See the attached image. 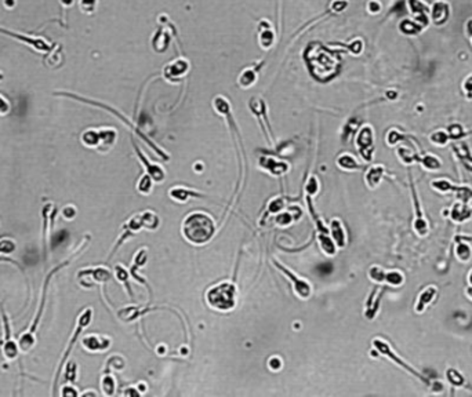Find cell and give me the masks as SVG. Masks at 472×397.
<instances>
[{
  "label": "cell",
  "instance_id": "1",
  "mask_svg": "<svg viewBox=\"0 0 472 397\" xmlns=\"http://www.w3.org/2000/svg\"><path fill=\"white\" fill-rule=\"evenodd\" d=\"M216 233V223L206 212H192L182 222V235L192 244H205Z\"/></svg>",
  "mask_w": 472,
  "mask_h": 397
},
{
  "label": "cell",
  "instance_id": "2",
  "mask_svg": "<svg viewBox=\"0 0 472 397\" xmlns=\"http://www.w3.org/2000/svg\"><path fill=\"white\" fill-rule=\"evenodd\" d=\"M236 291L235 284L230 281H224L220 284L211 287L206 294V301L211 308L217 310H231L236 305Z\"/></svg>",
  "mask_w": 472,
  "mask_h": 397
},
{
  "label": "cell",
  "instance_id": "3",
  "mask_svg": "<svg viewBox=\"0 0 472 397\" xmlns=\"http://www.w3.org/2000/svg\"><path fill=\"white\" fill-rule=\"evenodd\" d=\"M373 347L376 349V352L381 356H384L388 360H391L392 363H395L397 367H400L402 370H404L406 372H409L410 375H413L414 378H417L418 381H421L422 384H425L427 386H431V381L428 378H425L424 375H422L421 372L417 371L416 368H413V367L410 366L409 363L403 360L402 357H399L397 353L390 346V343L384 339H381V338H374L373 339Z\"/></svg>",
  "mask_w": 472,
  "mask_h": 397
},
{
  "label": "cell",
  "instance_id": "4",
  "mask_svg": "<svg viewBox=\"0 0 472 397\" xmlns=\"http://www.w3.org/2000/svg\"><path fill=\"white\" fill-rule=\"evenodd\" d=\"M91 319H93V309H91V308H86V309L83 310V312L80 313L79 319H78V326H76V330H75L74 335L71 336V341H69L68 347H67L65 353H64V356H62L61 361H60V366H58V370H57L56 381H54V388L58 385V379H60V377H61L62 368H64V366H65V361H67L69 353H71V350H72V347H74V343L76 342V339L79 338V335H80L81 331L86 329L87 326L91 323Z\"/></svg>",
  "mask_w": 472,
  "mask_h": 397
},
{
  "label": "cell",
  "instance_id": "5",
  "mask_svg": "<svg viewBox=\"0 0 472 397\" xmlns=\"http://www.w3.org/2000/svg\"><path fill=\"white\" fill-rule=\"evenodd\" d=\"M432 189L436 192L442 193V195H447V193H453L454 198L463 201V203H470V200L472 198V189L468 186H459L452 184L450 181L447 180H434L431 182Z\"/></svg>",
  "mask_w": 472,
  "mask_h": 397
},
{
  "label": "cell",
  "instance_id": "6",
  "mask_svg": "<svg viewBox=\"0 0 472 397\" xmlns=\"http://www.w3.org/2000/svg\"><path fill=\"white\" fill-rule=\"evenodd\" d=\"M111 279V272L106 267H88L78 272V281L84 288H91L94 284H102Z\"/></svg>",
  "mask_w": 472,
  "mask_h": 397
},
{
  "label": "cell",
  "instance_id": "7",
  "mask_svg": "<svg viewBox=\"0 0 472 397\" xmlns=\"http://www.w3.org/2000/svg\"><path fill=\"white\" fill-rule=\"evenodd\" d=\"M410 184H411V196H413V207H414V219H413V229L416 232L417 236L420 237H425L429 233V223L428 219L425 217L424 211L421 208V203L418 200L417 196V191L413 184V180L410 178Z\"/></svg>",
  "mask_w": 472,
  "mask_h": 397
},
{
  "label": "cell",
  "instance_id": "8",
  "mask_svg": "<svg viewBox=\"0 0 472 397\" xmlns=\"http://www.w3.org/2000/svg\"><path fill=\"white\" fill-rule=\"evenodd\" d=\"M273 264H275V266L279 269L280 272H283L287 276V279L293 281V290H294V294L297 295L298 298H301V299H308L311 297V294H312V287L311 284L304 279H298L297 276L292 272V270H289L287 267H285L280 262L278 261H273Z\"/></svg>",
  "mask_w": 472,
  "mask_h": 397
},
{
  "label": "cell",
  "instance_id": "9",
  "mask_svg": "<svg viewBox=\"0 0 472 397\" xmlns=\"http://www.w3.org/2000/svg\"><path fill=\"white\" fill-rule=\"evenodd\" d=\"M356 146L363 160H372L373 150H374V136H373V130L370 126H365L359 131V135L356 138Z\"/></svg>",
  "mask_w": 472,
  "mask_h": 397
},
{
  "label": "cell",
  "instance_id": "10",
  "mask_svg": "<svg viewBox=\"0 0 472 397\" xmlns=\"http://www.w3.org/2000/svg\"><path fill=\"white\" fill-rule=\"evenodd\" d=\"M1 315H3V322H4V339H3V343H1V354H3V357L7 360V361H14V360L18 357L19 354V346L18 343H15V342L12 341L11 338V330H10V326H8V319H7L6 313H4V310H1Z\"/></svg>",
  "mask_w": 472,
  "mask_h": 397
},
{
  "label": "cell",
  "instance_id": "11",
  "mask_svg": "<svg viewBox=\"0 0 472 397\" xmlns=\"http://www.w3.org/2000/svg\"><path fill=\"white\" fill-rule=\"evenodd\" d=\"M81 345L86 349L87 352H105L108 347L111 346V338H108L105 335L99 334H88L83 338Z\"/></svg>",
  "mask_w": 472,
  "mask_h": 397
},
{
  "label": "cell",
  "instance_id": "12",
  "mask_svg": "<svg viewBox=\"0 0 472 397\" xmlns=\"http://www.w3.org/2000/svg\"><path fill=\"white\" fill-rule=\"evenodd\" d=\"M436 295H438V287H436V285L431 284L424 287L421 291H420V294H418V297H417L416 306H414L416 313H424L429 305L434 302Z\"/></svg>",
  "mask_w": 472,
  "mask_h": 397
},
{
  "label": "cell",
  "instance_id": "13",
  "mask_svg": "<svg viewBox=\"0 0 472 397\" xmlns=\"http://www.w3.org/2000/svg\"><path fill=\"white\" fill-rule=\"evenodd\" d=\"M42 217H43V250L44 258L47 260V247H49V237L50 230H51V219L56 217V205L53 203H47L42 210Z\"/></svg>",
  "mask_w": 472,
  "mask_h": 397
},
{
  "label": "cell",
  "instance_id": "14",
  "mask_svg": "<svg viewBox=\"0 0 472 397\" xmlns=\"http://www.w3.org/2000/svg\"><path fill=\"white\" fill-rule=\"evenodd\" d=\"M472 217V208L468 207V203H463L457 200L453 205H452V210H450V218L452 221L457 223H463L468 221Z\"/></svg>",
  "mask_w": 472,
  "mask_h": 397
},
{
  "label": "cell",
  "instance_id": "15",
  "mask_svg": "<svg viewBox=\"0 0 472 397\" xmlns=\"http://www.w3.org/2000/svg\"><path fill=\"white\" fill-rule=\"evenodd\" d=\"M450 8H449V4H447L446 1H443V0H438V1H435L434 4H432V8H431V18L434 21L436 25H441L445 24L449 17H450V11H449Z\"/></svg>",
  "mask_w": 472,
  "mask_h": 397
},
{
  "label": "cell",
  "instance_id": "16",
  "mask_svg": "<svg viewBox=\"0 0 472 397\" xmlns=\"http://www.w3.org/2000/svg\"><path fill=\"white\" fill-rule=\"evenodd\" d=\"M384 174H385V168L381 166V164H376V166H372V167L367 170L366 175H365V182H366L367 188H370V189H376V188H379V185L381 184V181L384 178Z\"/></svg>",
  "mask_w": 472,
  "mask_h": 397
},
{
  "label": "cell",
  "instance_id": "17",
  "mask_svg": "<svg viewBox=\"0 0 472 397\" xmlns=\"http://www.w3.org/2000/svg\"><path fill=\"white\" fill-rule=\"evenodd\" d=\"M330 236L333 237L335 246H338L340 248H344L347 246V233H345L341 221L337 218H334L330 223Z\"/></svg>",
  "mask_w": 472,
  "mask_h": 397
},
{
  "label": "cell",
  "instance_id": "18",
  "mask_svg": "<svg viewBox=\"0 0 472 397\" xmlns=\"http://www.w3.org/2000/svg\"><path fill=\"white\" fill-rule=\"evenodd\" d=\"M260 166L265 168L268 173L272 174V175H283L289 171V166L286 163H280V161L273 160L269 157H261Z\"/></svg>",
  "mask_w": 472,
  "mask_h": 397
},
{
  "label": "cell",
  "instance_id": "19",
  "mask_svg": "<svg viewBox=\"0 0 472 397\" xmlns=\"http://www.w3.org/2000/svg\"><path fill=\"white\" fill-rule=\"evenodd\" d=\"M454 254L457 257V260L463 264L470 262L472 258V247L470 242L463 240V239H457L456 237V247H454Z\"/></svg>",
  "mask_w": 472,
  "mask_h": 397
},
{
  "label": "cell",
  "instance_id": "20",
  "mask_svg": "<svg viewBox=\"0 0 472 397\" xmlns=\"http://www.w3.org/2000/svg\"><path fill=\"white\" fill-rule=\"evenodd\" d=\"M381 295H383V290H381V291L374 290V291L372 292L370 298L367 299L365 316H366V319H369V320H373V319L376 317V315H377L380 308V302H381Z\"/></svg>",
  "mask_w": 472,
  "mask_h": 397
},
{
  "label": "cell",
  "instance_id": "21",
  "mask_svg": "<svg viewBox=\"0 0 472 397\" xmlns=\"http://www.w3.org/2000/svg\"><path fill=\"white\" fill-rule=\"evenodd\" d=\"M138 156H140V159H141L144 164H145V168H147L149 175L152 177V180L156 181V182H163V181H164V177H166L164 170H163L160 166H157V164H151V163L145 159V156H144L143 153L138 152Z\"/></svg>",
  "mask_w": 472,
  "mask_h": 397
},
{
  "label": "cell",
  "instance_id": "22",
  "mask_svg": "<svg viewBox=\"0 0 472 397\" xmlns=\"http://www.w3.org/2000/svg\"><path fill=\"white\" fill-rule=\"evenodd\" d=\"M14 250H15V243L10 240V239H3V240H0V262L1 261H6V262H12L14 265H17L19 269H22L21 265H18V262H15V261H12L10 257H7L8 254H11L14 253Z\"/></svg>",
  "mask_w": 472,
  "mask_h": 397
},
{
  "label": "cell",
  "instance_id": "23",
  "mask_svg": "<svg viewBox=\"0 0 472 397\" xmlns=\"http://www.w3.org/2000/svg\"><path fill=\"white\" fill-rule=\"evenodd\" d=\"M396 155L399 157V160L402 161L406 166H410L413 163H418L420 161V155H417L414 150H411L410 148L406 146H399L396 149Z\"/></svg>",
  "mask_w": 472,
  "mask_h": 397
},
{
  "label": "cell",
  "instance_id": "24",
  "mask_svg": "<svg viewBox=\"0 0 472 397\" xmlns=\"http://www.w3.org/2000/svg\"><path fill=\"white\" fill-rule=\"evenodd\" d=\"M143 228L148 230L157 229V226L160 225V218L156 215L154 211H145L143 214H140Z\"/></svg>",
  "mask_w": 472,
  "mask_h": 397
},
{
  "label": "cell",
  "instance_id": "25",
  "mask_svg": "<svg viewBox=\"0 0 472 397\" xmlns=\"http://www.w3.org/2000/svg\"><path fill=\"white\" fill-rule=\"evenodd\" d=\"M168 195H170L175 201H180V203H185L186 200L191 198V196H196V198H200V196H202L200 193L192 192V191H189V189L180 188V186H175L174 189H171V191L168 192Z\"/></svg>",
  "mask_w": 472,
  "mask_h": 397
},
{
  "label": "cell",
  "instance_id": "26",
  "mask_svg": "<svg viewBox=\"0 0 472 397\" xmlns=\"http://www.w3.org/2000/svg\"><path fill=\"white\" fill-rule=\"evenodd\" d=\"M404 274L400 270H388V272H385V277H384V284L387 285H391V287H400V285L404 284Z\"/></svg>",
  "mask_w": 472,
  "mask_h": 397
},
{
  "label": "cell",
  "instance_id": "27",
  "mask_svg": "<svg viewBox=\"0 0 472 397\" xmlns=\"http://www.w3.org/2000/svg\"><path fill=\"white\" fill-rule=\"evenodd\" d=\"M337 164H338V167L345 170V171H356V170H359L360 168L359 163L356 161L354 156H351L349 153L340 156V157L337 159Z\"/></svg>",
  "mask_w": 472,
  "mask_h": 397
},
{
  "label": "cell",
  "instance_id": "28",
  "mask_svg": "<svg viewBox=\"0 0 472 397\" xmlns=\"http://www.w3.org/2000/svg\"><path fill=\"white\" fill-rule=\"evenodd\" d=\"M418 163H421L422 167L425 168V170H428V171H438L439 168L442 167V160H439L438 157L432 153H427V155L420 156V161Z\"/></svg>",
  "mask_w": 472,
  "mask_h": 397
},
{
  "label": "cell",
  "instance_id": "29",
  "mask_svg": "<svg viewBox=\"0 0 472 397\" xmlns=\"http://www.w3.org/2000/svg\"><path fill=\"white\" fill-rule=\"evenodd\" d=\"M446 379L449 381V384L454 386V388H463L464 385H467L466 378L463 377V374L457 371L456 368H447L446 370Z\"/></svg>",
  "mask_w": 472,
  "mask_h": 397
},
{
  "label": "cell",
  "instance_id": "30",
  "mask_svg": "<svg viewBox=\"0 0 472 397\" xmlns=\"http://www.w3.org/2000/svg\"><path fill=\"white\" fill-rule=\"evenodd\" d=\"M450 139H452V138L449 135V132L443 130L435 131V132H432L431 136H429V141L434 143V145H438V146H445Z\"/></svg>",
  "mask_w": 472,
  "mask_h": 397
},
{
  "label": "cell",
  "instance_id": "31",
  "mask_svg": "<svg viewBox=\"0 0 472 397\" xmlns=\"http://www.w3.org/2000/svg\"><path fill=\"white\" fill-rule=\"evenodd\" d=\"M115 386H116V382H115V379L112 375H104L102 379H101V388H102V392H104V395L106 396H112L113 393H115Z\"/></svg>",
  "mask_w": 472,
  "mask_h": 397
},
{
  "label": "cell",
  "instance_id": "32",
  "mask_svg": "<svg viewBox=\"0 0 472 397\" xmlns=\"http://www.w3.org/2000/svg\"><path fill=\"white\" fill-rule=\"evenodd\" d=\"M137 189H138V192L143 193V195H149L152 192V177L149 174L141 177L140 181H138V184H137Z\"/></svg>",
  "mask_w": 472,
  "mask_h": 397
},
{
  "label": "cell",
  "instance_id": "33",
  "mask_svg": "<svg viewBox=\"0 0 472 397\" xmlns=\"http://www.w3.org/2000/svg\"><path fill=\"white\" fill-rule=\"evenodd\" d=\"M115 276H116V279H118L120 283H123V284L126 285L129 295L133 297V292H131L130 290V284H129V273H127V270H126L122 265H118V266L115 267Z\"/></svg>",
  "mask_w": 472,
  "mask_h": 397
},
{
  "label": "cell",
  "instance_id": "34",
  "mask_svg": "<svg viewBox=\"0 0 472 397\" xmlns=\"http://www.w3.org/2000/svg\"><path fill=\"white\" fill-rule=\"evenodd\" d=\"M369 277L373 280L374 283L377 284H384V277H385V270L380 266H373L369 270Z\"/></svg>",
  "mask_w": 472,
  "mask_h": 397
},
{
  "label": "cell",
  "instance_id": "35",
  "mask_svg": "<svg viewBox=\"0 0 472 397\" xmlns=\"http://www.w3.org/2000/svg\"><path fill=\"white\" fill-rule=\"evenodd\" d=\"M305 191H307V196H315L319 191V181H317L316 177H311L308 182H307V185H305Z\"/></svg>",
  "mask_w": 472,
  "mask_h": 397
},
{
  "label": "cell",
  "instance_id": "36",
  "mask_svg": "<svg viewBox=\"0 0 472 397\" xmlns=\"http://www.w3.org/2000/svg\"><path fill=\"white\" fill-rule=\"evenodd\" d=\"M402 139H403V135L396 130H391L388 132V135H387V142H388V145H391V146L397 145Z\"/></svg>",
  "mask_w": 472,
  "mask_h": 397
},
{
  "label": "cell",
  "instance_id": "37",
  "mask_svg": "<svg viewBox=\"0 0 472 397\" xmlns=\"http://www.w3.org/2000/svg\"><path fill=\"white\" fill-rule=\"evenodd\" d=\"M76 370H78L76 364H75V363H71V364L67 367V370H65V375H67L65 378L74 382L75 379H76Z\"/></svg>",
  "mask_w": 472,
  "mask_h": 397
},
{
  "label": "cell",
  "instance_id": "38",
  "mask_svg": "<svg viewBox=\"0 0 472 397\" xmlns=\"http://www.w3.org/2000/svg\"><path fill=\"white\" fill-rule=\"evenodd\" d=\"M282 208H283V200L282 198H275L273 201H271L268 211L269 212H279Z\"/></svg>",
  "mask_w": 472,
  "mask_h": 397
},
{
  "label": "cell",
  "instance_id": "39",
  "mask_svg": "<svg viewBox=\"0 0 472 397\" xmlns=\"http://www.w3.org/2000/svg\"><path fill=\"white\" fill-rule=\"evenodd\" d=\"M268 366H269V368L273 370V371H278V370L282 368V360H280L278 356H273V357H271L269 361H268Z\"/></svg>",
  "mask_w": 472,
  "mask_h": 397
},
{
  "label": "cell",
  "instance_id": "40",
  "mask_svg": "<svg viewBox=\"0 0 472 397\" xmlns=\"http://www.w3.org/2000/svg\"><path fill=\"white\" fill-rule=\"evenodd\" d=\"M62 215L64 218H67V219H74L75 215H76V208H75L74 205H67L64 210H62Z\"/></svg>",
  "mask_w": 472,
  "mask_h": 397
},
{
  "label": "cell",
  "instance_id": "41",
  "mask_svg": "<svg viewBox=\"0 0 472 397\" xmlns=\"http://www.w3.org/2000/svg\"><path fill=\"white\" fill-rule=\"evenodd\" d=\"M463 88H464V91L468 94V97H471L472 95V76H468L464 83H463Z\"/></svg>",
  "mask_w": 472,
  "mask_h": 397
},
{
  "label": "cell",
  "instance_id": "42",
  "mask_svg": "<svg viewBox=\"0 0 472 397\" xmlns=\"http://www.w3.org/2000/svg\"><path fill=\"white\" fill-rule=\"evenodd\" d=\"M62 395H65V396H78V392L76 389H71V386H67V388H64L62 389Z\"/></svg>",
  "mask_w": 472,
  "mask_h": 397
},
{
  "label": "cell",
  "instance_id": "43",
  "mask_svg": "<svg viewBox=\"0 0 472 397\" xmlns=\"http://www.w3.org/2000/svg\"><path fill=\"white\" fill-rule=\"evenodd\" d=\"M8 112V104L4 99L0 98V113H7Z\"/></svg>",
  "mask_w": 472,
  "mask_h": 397
},
{
  "label": "cell",
  "instance_id": "44",
  "mask_svg": "<svg viewBox=\"0 0 472 397\" xmlns=\"http://www.w3.org/2000/svg\"><path fill=\"white\" fill-rule=\"evenodd\" d=\"M466 295L470 298V301H472V285H468L466 288Z\"/></svg>",
  "mask_w": 472,
  "mask_h": 397
},
{
  "label": "cell",
  "instance_id": "45",
  "mask_svg": "<svg viewBox=\"0 0 472 397\" xmlns=\"http://www.w3.org/2000/svg\"><path fill=\"white\" fill-rule=\"evenodd\" d=\"M467 280H468V284L472 285V269L470 270V273H468V277H467Z\"/></svg>",
  "mask_w": 472,
  "mask_h": 397
}]
</instances>
